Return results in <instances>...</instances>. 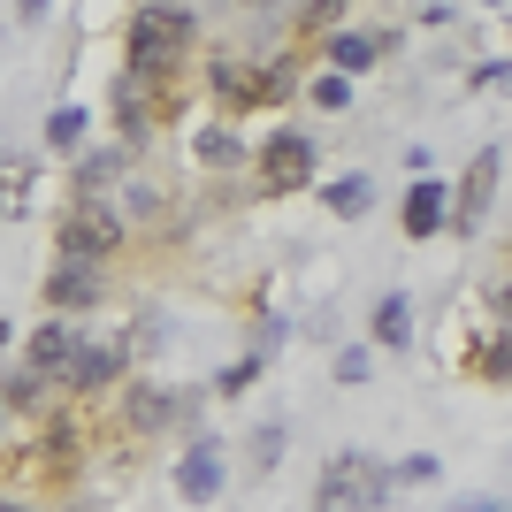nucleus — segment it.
<instances>
[{"instance_id":"31","label":"nucleus","mask_w":512,"mask_h":512,"mask_svg":"<svg viewBox=\"0 0 512 512\" xmlns=\"http://www.w3.org/2000/svg\"><path fill=\"white\" fill-rule=\"evenodd\" d=\"M398 482H406V490H413V482H436V459H428V451H413V459H398Z\"/></svg>"},{"instance_id":"35","label":"nucleus","mask_w":512,"mask_h":512,"mask_svg":"<svg viewBox=\"0 0 512 512\" xmlns=\"http://www.w3.org/2000/svg\"><path fill=\"white\" fill-rule=\"evenodd\" d=\"M467 512H505V505H497V497H482V505H467Z\"/></svg>"},{"instance_id":"3","label":"nucleus","mask_w":512,"mask_h":512,"mask_svg":"<svg viewBox=\"0 0 512 512\" xmlns=\"http://www.w3.org/2000/svg\"><path fill=\"white\" fill-rule=\"evenodd\" d=\"M123 230H130V222L107 207V199H77V207L62 214V230H54V253H62V260H85V268H100V260H115Z\"/></svg>"},{"instance_id":"37","label":"nucleus","mask_w":512,"mask_h":512,"mask_svg":"<svg viewBox=\"0 0 512 512\" xmlns=\"http://www.w3.org/2000/svg\"><path fill=\"white\" fill-rule=\"evenodd\" d=\"M245 8H268V0H245Z\"/></svg>"},{"instance_id":"12","label":"nucleus","mask_w":512,"mask_h":512,"mask_svg":"<svg viewBox=\"0 0 512 512\" xmlns=\"http://www.w3.org/2000/svg\"><path fill=\"white\" fill-rule=\"evenodd\" d=\"M153 92H161V85H146V77H130V69L115 77V138H123L130 153H138V146L153 138Z\"/></svg>"},{"instance_id":"11","label":"nucleus","mask_w":512,"mask_h":512,"mask_svg":"<svg viewBox=\"0 0 512 512\" xmlns=\"http://www.w3.org/2000/svg\"><path fill=\"white\" fill-rule=\"evenodd\" d=\"M222 451L207 444V436H199V444H184V459H176V497H184V505H214V497H222Z\"/></svg>"},{"instance_id":"38","label":"nucleus","mask_w":512,"mask_h":512,"mask_svg":"<svg viewBox=\"0 0 512 512\" xmlns=\"http://www.w3.org/2000/svg\"><path fill=\"white\" fill-rule=\"evenodd\" d=\"M0 421H8V406H0Z\"/></svg>"},{"instance_id":"13","label":"nucleus","mask_w":512,"mask_h":512,"mask_svg":"<svg viewBox=\"0 0 512 512\" xmlns=\"http://www.w3.org/2000/svg\"><path fill=\"white\" fill-rule=\"evenodd\" d=\"M390 54V31H329V69H344V77H367V69Z\"/></svg>"},{"instance_id":"21","label":"nucleus","mask_w":512,"mask_h":512,"mask_svg":"<svg viewBox=\"0 0 512 512\" xmlns=\"http://www.w3.org/2000/svg\"><path fill=\"white\" fill-rule=\"evenodd\" d=\"M467 367H474V383H512V329L505 321H490V344H482Z\"/></svg>"},{"instance_id":"2","label":"nucleus","mask_w":512,"mask_h":512,"mask_svg":"<svg viewBox=\"0 0 512 512\" xmlns=\"http://www.w3.org/2000/svg\"><path fill=\"white\" fill-rule=\"evenodd\" d=\"M390 490H398V467L367 459V451H337L314 474V512H375L390 505Z\"/></svg>"},{"instance_id":"26","label":"nucleus","mask_w":512,"mask_h":512,"mask_svg":"<svg viewBox=\"0 0 512 512\" xmlns=\"http://www.w3.org/2000/svg\"><path fill=\"white\" fill-rule=\"evenodd\" d=\"M260 367H268V360H260V352H245V360H230L222 375H214V390H222V398H245V390L260 383Z\"/></svg>"},{"instance_id":"24","label":"nucleus","mask_w":512,"mask_h":512,"mask_svg":"<svg viewBox=\"0 0 512 512\" xmlns=\"http://www.w3.org/2000/svg\"><path fill=\"white\" fill-rule=\"evenodd\" d=\"M85 130H92L85 107H54V115H46V146H54V153H77V146H85Z\"/></svg>"},{"instance_id":"8","label":"nucleus","mask_w":512,"mask_h":512,"mask_svg":"<svg viewBox=\"0 0 512 512\" xmlns=\"http://www.w3.org/2000/svg\"><path fill=\"white\" fill-rule=\"evenodd\" d=\"M123 367H130V344H115V337H107V344H77V360H69V375H62V390H69V398H100V390H115V383H123Z\"/></svg>"},{"instance_id":"16","label":"nucleus","mask_w":512,"mask_h":512,"mask_svg":"<svg viewBox=\"0 0 512 512\" xmlns=\"http://www.w3.org/2000/svg\"><path fill=\"white\" fill-rule=\"evenodd\" d=\"M207 92L222 107H260V69H245V62H230V54H222V62L207 69Z\"/></svg>"},{"instance_id":"23","label":"nucleus","mask_w":512,"mask_h":512,"mask_svg":"<svg viewBox=\"0 0 512 512\" xmlns=\"http://www.w3.org/2000/svg\"><path fill=\"white\" fill-rule=\"evenodd\" d=\"M77 444H85V428H77V421H54V428L39 436V459H46L54 474H69V467H77Z\"/></svg>"},{"instance_id":"29","label":"nucleus","mask_w":512,"mask_h":512,"mask_svg":"<svg viewBox=\"0 0 512 512\" xmlns=\"http://www.w3.org/2000/svg\"><path fill=\"white\" fill-rule=\"evenodd\" d=\"M283 459V421H268V428H253V467H276Z\"/></svg>"},{"instance_id":"15","label":"nucleus","mask_w":512,"mask_h":512,"mask_svg":"<svg viewBox=\"0 0 512 512\" xmlns=\"http://www.w3.org/2000/svg\"><path fill=\"white\" fill-rule=\"evenodd\" d=\"M115 214H123L130 230H153V222H169V184H161V176H130L123 199H115Z\"/></svg>"},{"instance_id":"25","label":"nucleus","mask_w":512,"mask_h":512,"mask_svg":"<svg viewBox=\"0 0 512 512\" xmlns=\"http://www.w3.org/2000/svg\"><path fill=\"white\" fill-rule=\"evenodd\" d=\"M299 92V62H260V107H276Z\"/></svg>"},{"instance_id":"28","label":"nucleus","mask_w":512,"mask_h":512,"mask_svg":"<svg viewBox=\"0 0 512 512\" xmlns=\"http://www.w3.org/2000/svg\"><path fill=\"white\" fill-rule=\"evenodd\" d=\"M314 100L321 107H352V77H344V69H321V77H314Z\"/></svg>"},{"instance_id":"9","label":"nucleus","mask_w":512,"mask_h":512,"mask_svg":"<svg viewBox=\"0 0 512 512\" xmlns=\"http://www.w3.org/2000/svg\"><path fill=\"white\" fill-rule=\"evenodd\" d=\"M100 299H107L100 268H85V260H54V268H46V306H54V314H92Z\"/></svg>"},{"instance_id":"39","label":"nucleus","mask_w":512,"mask_h":512,"mask_svg":"<svg viewBox=\"0 0 512 512\" xmlns=\"http://www.w3.org/2000/svg\"><path fill=\"white\" fill-rule=\"evenodd\" d=\"M490 8H497V0H490Z\"/></svg>"},{"instance_id":"27","label":"nucleus","mask_w":512,"mask_h":512,"mask_svg":"<svg viewBox=\"0 0 512 512\" xmlns=\"http://www.w3.org/2000/svg\"><path fill=\"white\" fill-rule=\"evenodd\" d=\"M344 8H352V0H306V31H321V39H329V31H337V23H344Z\"/></svg>"},{"instance_id":"32","label":"nucleus","mask_w":512,"mask_h":512,"mask_svg":"<svg viewBox=\"0 0 512 512\" xmlns=\"http://www.w3.org/2000/svg\"><path fill=\"white\" fill-rule=\"evenodd\" d=\"M490 321H505V329H512V276H497V291H490Z\"/></svg>"},{"instance_id":"14","label":"nucleus","mask_w":512,"mask_h":512,"mask_svg":"<svg viewBox=\"0 0 512 512\" xmlns=\"http://www.w3.org/2000/svg\"><path fill=\"white\" fill-rule=\"evenodd\" d=\"M130 161H138L130 146H100V153H77V199H107V192H115V184L130 176Z\"/></svg>"},{"instance_id":"36","label":"nucleus","mask_w":512,"mask_h":512,"mask_svg":"<svg viewBox=\"0 0 512 512\" xmlns=\"http://www.w3.org/2000/svg\"><path fill=\"white\" fill-rule=\"evenodd\" d=\"M0 512H39V505H0Z\"/></svg>"},{"instance_id":"17","label":"nucleus","mask_w":512,"mask_h":512,"mask_svg":"<svg viewBox=\"0 0 512 512\" xmlns=\"http://www.w3.org/2000/svg\"><path fill=\"white\" fill-rule=\"evenodd\" d=\"M54 375H39V367H16V375H0V406L8 413H46V398H54Z\"/></svg>"},{"instance_id":"4","label":"nucleus","mask_w":512,"mask_h":512,"mask_svg":"<svg viewBox=\"0 0 512 512\" xmlns=\"http://www.w3.org/2000/svg\"><path fill=\"white\" fill-rule=\"evenodd\" d=\"M260 192L268 199H291V192H306L314 184V138L306 130H276V138H260Z\"/></svg>"},{"instance_id":"10","label":"nucleus","mask_w":512,"mask_h":512,"mask_svg":"<svg viewBox=\"0 0 512 512\" xmlns=\"http://www.w3.org/2000/svg\"><path fill=\"white\" fill-rule=\"evenodd\" d=\"M398 230H406V237H444V230H451V184L413 176L406 207H398Z\"/></svg>"},{"instance_id":"20","label":"nucleus","mask_w":512,"mask_h":512,"mask_svg":"<svg viewBox=\"0 0 512 512\" xmlns=\"http://www.w3.org/2000/svg\"><path fill=\"white\" fill-rule=\"evenodd\" d=\"M192 153H199V169H237V161H245V138H237L230 123H207L192 138Z\"/></svg>"},{"instance_id":"33","label":"nucleus","mask_w":512,"mask_h":512,"mask_svg":"<svg viewBox=\"0 0 512 512\" xmlns=\"http://www.w3.org/2000/svg\"><path fill=\"white\" fill-rule=\"evenodd\" d=\"M16 16H23V23H39V16H46V0H16Z\"/></svg>"},{"instance_id":"7","label":"nucleus","mask_w":512,"mask_h":512,"mask_svg":"<svg viewBox=\"0 0 512 512\" xmlns=\"http://www.w3.org/2000/svg\"><path fill=\"white\" fill-rule=\"evenodd\" d=\"M77 344H85L77 314H46V321H31V337H23V367H39V375H54V383H62L69 360H77Z\"/></svg>"},{"instance_id":"30","label":"nucleus","mask_w":512,"mask_h":512,"mask_svg":"<svg viewBox=\"0 0 512 512\" xmlns=\"http://www.w3.org/2000/svg\"><path fill=\"white\" fill-rule=\"evenodd\" d=\"M337 383H344V390L367 383V352H360V344H344V352H337Z\"/></svg>"},{"instance_id":"19","label":"nucleus","mask_w":512,"mask_h":512,"mask_svg":"<svg viewBox=\"0 0 512 512\" xmlns=\"http://www.w3.org/2000/svg\"><path fill=\"white\" fill-rule=\"evenodd\" d=\"M321 207L337 214V222H360V214L375 207V184H367L360 169H352V176H329V184H321Z\"/></svg>"},{"instance_id":"18","label":"nucleus","mask_w":512,"mask_h":512,"mask_svg":"<svg viewBox=\"0 0 512 512\" xmlns=\"http://www.w3.org/2000/svg\"><path fill=\"white\" fill-rule=\"evenodd\" d=\"M367 337H375V344H413V299H406V291H383V299H375Z\"/></svg>"},{"instance_id":"34","label":"nucleus","mask_w":512,"mask_h":512,"mask_svg":"<svg viewBox=\"0 0 512 512\" xmlns=\"http://www.w3.org/2000/svg\"><path fill=\"white\" fill-rule=\"evenodd\" d=\"M8 344H16V321H0V352H8Z\"/></svg>"},{"instance_id":"5","label":"nucleus","mask_w":512,"mask_h":512,"mask_svg":"<svg viewBox=\"0 0 512 512\" xmlns=\"http://www.w3.org/2000/svg\"><path fill=\"white\" fill-rule=\"evenodd\" d=\"M192 390H169V383H130V398H123V421H130V436H169L176 421H192Z\"/></svg>"},{"instance_id":"22","label":"nucleus","mask_w":512,"mask_h":512,"mask_svg":"<svg viewBox=\"0 0 512 512\" xmlns=\"http://www.w3.org/2000/svg\"><path fill=\"white\" fill-rule=\"evenodd\" d=\"M31 184H39L31 161H23V153H0V214H23V207H31Z\"/></svg>"},{"instance_id":"1","label":"nucleus","mask_w":512,"mask_h":512,"mask_svg":"<svg viewBox=\"0 0 512 512\" xmlns=\"http://www.w3.org/2000/svg\"><path fill=\"white\" fill-rule=\"evenodd\" d=\"M192 39H199V23H192L184 0H146L123 31V69L146 77V85H169L176 69H184V54H192Z\"/></svg>"},{"instance_id":"6","label":"nucleus","mask_w":512,"mask_h":512,"mask_svg":"<svg viewBox=\"0 0 512 512\" xmlns=\"http://www.w3.org/2000/svg\"><path fill=\"white\" fill-rule=\"evenodd\" d=\"M497 176H505V153L482 146L467 161V176H459V192H451V230H459V237L482 230V214H490V199H497Z\"/></svg>"}]
</instances>
